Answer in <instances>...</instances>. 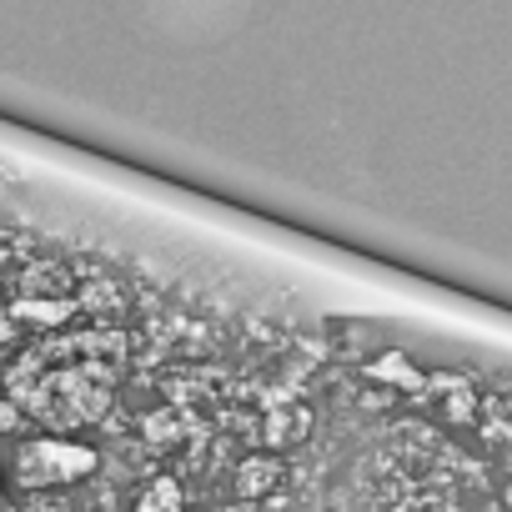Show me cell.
Segmentation results:
<instances>
[{
    "instance_id": "cell-1",
    "label": "cell",
    "mask_w": 512,
    "mask_h": 512,
    "mask_svg": "<svg viewBox=\"0 0 512 512\" xmlns=\"http://www.w3.org/2000/svg\"><path fill=\"white\" fill-rule=\"evenodd\" d=\"M91 462H96L91 452H71L66 442H41V447H26V457H21L31 482H61V477L86 472Z\"/></svg>"
}]
</instances>
